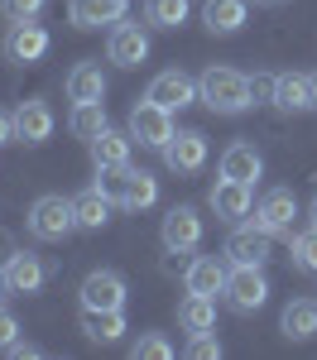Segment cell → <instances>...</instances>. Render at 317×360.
<instances>
[{
  "label": "cell",
  "instance_id": "obj_9",
  "mask_svg": "<svg viewBox=\"0 0 317 360\" xmlns=\"http://www.w3.org/2000/svg\"><path fill=\"white\" fill-rule=\"evenodd\" d=\"M53 106L48 101H20L15 111V139L20 144H48L53 139Z\"/></svg>",
  "mask_w": 317,
  "mask_h": 360
},
{
  "label": "cell",
  "instance_id": "obj_38",
  "mask_svg": "<svg viewBox=\"0 0 317 360\" xmlns=\"http://www.w3.org/2000/svg\"><path fill=\"white\" fill-rule=\"evenodd\" d=\"M10 139H15V115L0 111V144H10Z\"/></svg>",
  "mask_w": 317,
  "mask_h": 360
},
{
  "label": "cell",
  "instance_id": "obj_35",
  "mask_svg": "<svg viewBox=\"0 0 317 360\" xmlns=\"http://www.w3.org/2000/svg\"><path fill=\"white\" fill-rule=\"evenodd\" d=\"M15 341H20V322H15V312H5V307H0V346L10 351Z\"/></svg>",
  "mask_w": 317,
  "mask_h": 360
},
{
  "label": "cell",
  "instance_id": "obj_40",
  "mask_svg": "<svg viewBox=\"0 0 317 360\" xmlns=\"http://www.w3.org/2000/svg\"><path fill=\"white\" fill-rule=\"evenodd\" d=\"M5 293H10V283H5V274H0V298H5Z\"/></svg>",
  "mask_w": 317,
  "mask_h": 360
},
{
  "label": "cell",
  "instance_id": "obj_42",
  "mask_svg": "<svg viewBox=\"0 0 317 360\" xmlns=\"http://www.w3.org/2000/svg\"><path fill=\"white\" fill-rule=\"evenodd\" d=\"M259 5H284V0H259Z\"/></svg>",
  "mask_w": 317,
  "mask_h": 360
},
{
  "label": "cell",
  "instance_id": "obj_37",
  "mask_svg": "<svg viewBox=\"0 0 317 360\" xmlns=\"http://www.w3.org/2000/svg\"><path fill=\"white\" fill-rule=\"evenodd\" d=\"M10 356H15V360H34V356H39V346H29V341H15V346H10Z\"/></svg>",
  "mask_w": 317,
  "mask_h": 360
},
{
  "label": "cell",
  "instance_id": "obj_8",
  "mask_svg": "<svg viewBox=\"0 0 317 360\" xmlns=\"http://www.w3.org/2000/svg\"><path fill=\"white\" fill-rule=\"evenodd\" d=\"M44 53H48V29L39 25V20L10 25V34H5V58H10V63L29 68V63H39Z\"/></svg>",
  "mask_w": 317,
  "mask_h": 360
},
{
  "label": "cell",
  "instance_id": "obj_4",
  "mask_svg": "<svg viewBox=\"0 0 317 360\" xmlns=\"http://www.w3.org/2000/svg\"><path fill=\"white\" fill-rule=\"evenodd\" d=\"M226 303L231 312H259L269 303V278L259 274V264H235L226 278Z\"/></svg>",
  "mask_w": 317,
  "mask_h": 360
},
{
  "label": "cell",
  "instance_id": "obj_3",
  "mask_svg": "<svg viewBox=\"0 0 317 360\" xmlns=\"http://www.w3.org/2000/svg\"><path fill=\"white\" fill-rule=\"evenodd\" d=\"M77 231V212H72V197H39L34 207H29V236L34 240H67Z\"/></svg>",
  "mask_w": 317,
  "mask_h": 360
},
{
  "label": "cell",
  "instance_id": "obj_25",
  "mask_svg": "<svg viewBox=\"0 0 317 360\" xmlns=\"http://www.w3.org/2000/svg\"><path fill=\"white\" fill-rule=\"evenodd\" d=\"M279 327H284L288 341H313L317 336V303L313 298H293L284 307V317H279Z\"/></svg>",
  "mask_w": 317,
  "mask_h": 360
},
{
  "label": "cell",
  "instance_id": "obj_32",
  "mask_svg": "<svg viewBox=\"0 0 317 360\" xmlns=\"http://www.w3.org/2000/svg\"><path fill=\"white\" fill-rule=\"evenodd\" d=\"M44 5H48V0H0V15H5L10 25H20V20H39Z\"/></svg>",
  "mask_w": 317,
  "mask_h": 360
},
{
  "label": "cell",
  "instance_id": "obj_5",
  "mask_svg": "<svg viewBox=\"0 0 317 360\" xmlns=\"http://www.w3.org/2000/svg\"><path fill=\"white\" fill-rule=\"evenodd\" d=\"M173 135H178V130H173V111H164L159 101L144 96L140 106L130 111V139H140L144 149H164Z\"/></svg>",
  "mask_w": 317,
  "mask_h": 360
},
{
  "label": "cell",
  "instance_id": "obj_21",
  "mask_svg": "<svg viewBox=\"0 0 317 360\" xmlns=\"http://www.w3.org/2000/svg\"><path fill=\"white\" fill-rule=\"evenodd\" d=\"M264 173V159H259L255 144H231L221 154V178H235V183H255Z\"/></svg>",
  "mask_w": 317,
  "mask_h": 360
},
{
  "label": "cell",
  "instance_id": "obj_15",
  "mask_svg": "<svg viewBox=\"0 0 317 360\" xmlns=\"http://www.w3.org/2000/svg\"><path fill=\"white\" fill-rule=\"evenodd\" d=\"M67 20L77 29H101V25H120L125 20V0H72Z\"/></svg>",
  "mask_w": 317,
  "mask_h": 360
},
{
  "label": "cell",
  "instance_id": "obj_36",
  "mask_svg": "<svg viewBox=\"0 0 317 360\" xmlns=\"http://www.w3.org/2000/svg\"><path fill=\"white\" fill-rule=\"evenodd\" d=\"M15 255H20V245H15V236H10V231H0V274L10 269V259H15Z\"/></svg>",
  "mask_w": 317,
  "mask_h": 360
},
{
  "label": "cell",
  "instance_id": "obj_12",
  "mask_svg": "<svg viewBox=\"0 0 317 360\" xmlns=\"http://www.w3.org/2000/svg\"><path fill=\"white\" fill-rule=\"evenodd\" d=\"M106 53H111L115 68H140L144 58H149V34H144L140 25H120L111 29V44H106Z\"/></svg>",
  "mask_w": 317,
  "mask_h": 360
},
{
  "label": "cell",
  "instance_id": "obj_39",
  "mask_svg": "<svg viewBox=\"0 0 317 360\" xmlns=\"http://www.w3.org/2000/svg\"><path fill=\"white\" fill-rule=\"evenodd\" d=\"M308 91H313V106H317V72L308 77Z\"/></svg>",
  "mask_w": 317,
  "mask_h": 360
},
{
  "label": "cell",
  "instance_id": "obj_27",
  "mask_svg": "<svg viewBox=\"0 0 317 360\" xmlns=\"http://www.w3.org/2000/svg\"><path fill=\"white\" fill-rule=\"evenodd\" d=\"M67 130H72L77 139H86V144L101 135V130H111V120H106V101H77L72 115H67Z\"/></svg>",
  "mask_w": 317,
  "mask_h": 360
},
{
  "label": "cell",
  "instance_id": "obj_26",
  "mask_svg": "<svg viewBox=\"0 0 317 360\" xmlns=\"http://www.w3.org/2000/svg\"><path fill=\"white\" fill-rule=\"evenodd\" d=\"M111 197L101 193V188H86V193H77L72 197V212H77V226L82 231H101V226L111 221Z\"/></svg>",
  "mask_w": 317,
  "mask_h": 360
},
{
  "label": "cell",
  "instance_id": "obj_10",
  "mask_svg": "<svg viewBox=\"0 0 317 360\" xmlns=\"http://www.w3.org/2000/svg\"><path fill=\"white\" fill-rule=\"evenodd\" d=\"M212 212L221 217V221L240 226L250 212H255V197H250V183H235V178H221L216 188H212Z\"/></svg>",
  "mask_w": 317,
  "mask_h": 360
},
{
  "label": "cell",
  "instance_id": "obj_16",
  "mask_svg": "<svg viewBox=\"0 0 317 360\" xmlns=\"http://www.w3.org/2000/svg\"><path fill=\"white\" fill-rule=\"evenodd\" d=\"M226 278H231V269L216 259V255H198V259L188 264V293L216 298V293H226Z\"/></svg>",
  "mask_w": 317,
  "mask_h": 360
},
{
  "label": "cell",
  "instance_id": "obj_30",
  "mask_svg": "<svg viewBox=\"0 0 317 360\" xmlns=\"http://www.w3.org/2000/svg\"><path fill=\"white\" fill-rule=\"evenodd\" d=\"M130 356L135 360H173V341L159 332H144L135 346H130Z\"/></svg>",
  "mask_w": 317,
  "mask_h": 360
},
{
  "label": "cell",
  "instance_id": "obj_17",
  "mask_svg": "<svg viewBox=\"0 0 317 360\" xmlns=\"http://www.w3.org/2000/svg\"><path fill=\"white\" fill-rule=\"evenodd\" d=\"M293 212H298V202L288 188H274V193H264V202L255 207V226H264L269 236L274 231H293Z\"/></svg>",
  "mask_w": 317,
  "mask_h": 360
},
{
  "label": "cell",
  "instance_id": "obj_31",
  "mask_svg": "<svg viewBox=\"0 0 317 360\" xmlns=\"http://www.w3.org/2000/svg\"><path fill=\"white\" fill-rule=\"evenodd\" d=\"M293 264L308 269V274H317V226H308V231L293 236Z\"/></svg>",
  "mask_w": 317,
  "mask_h": 360
},
{
  "label": "cell",
  "instance_id": "obj_33",
  "mask_svg": "<svg viewBox=\"0 0 317 360\" xmlns=\"http://www.w3.org/2000/svg\"><path fill=\"white\" fill-rule=\"evenodd\" d=\"M188 356H193V360H216V356H221V341L207 336V332H198V336H193V346H188Z\"/></svg>",
  "mask_w": 317,
  "mask_h": 360
},
{
  "label": "cell",
  "instance_id": "obj_11",
  "mask_svg": "<svg viewBox=\"0 0 317 360\" xmlns=\"http://www.w3.org/2000/svg\"><path fill=\"white\" fill-rule=\"evenodd\" d=\"M164 164L173 173H198L207 164V135L202 130H178V135L164 144Z\"/></svg>",
  "mask_w": 317,
  "mask_h": 360
},
{
  "label": "cell",
  "instance_id": "obj_14",
  "mask_svg": "<svg viewBox=\"0 0 317 360\" xmlns=\"http://www.w3.org/2000/svg\"><path fill=\"white\" fill-rule=\"evenodd\" d=\"M82 307H125V278L111 274V269H96V274L82 278Z\"/></svg>",
  "mask_w": 317,
  "mask_h": 360
},
{
  "label": "cell",
  "instance_id": "obj_23",
  "mask_svg": "<svg viewBox=\"0 0 317 360\" xmlns=\"http://www.w3.org/2000/svg\"><path fill=\"white\" fill-rule=\"evenodd\" d=\"M67 96L72 101H106V72H101V63H77L67 72Z\"/></svg>",
  "mask_w": 317,
  "mask_h": 360
},
{
  "label": "cell",
  "instance_id": "obj_28",
  "mask_svg": "<svg viewBox=\"0 0 317 360\" xmlns=\"http://www.w3.org/2000/svg\"><path fill=\"white\" fill-rule=\"evenodd\" d=\"M274 106H279V111H308V106H313L308 77H298V72H284V77L274 82Z\"/></svg>",
  "mask_w": 317,
  "mask_h": 360
},
{
  "label": "cell",
  "instance_id": "obj_22",
  "mask_svg": "<svg viewBox=\"0 0 317 360\" xmlns=\"http://www.w3.org/2000/svg\"><path fill=\"white\" fill-rule=\"evenodd\" d=\"M245 15H250L245 0H207L202 5V25L212 29V34H235V29L245 25Z\"/></svg>",
  "mask_w": 317,
  "mask_h": 360
},
{
  "label": "cell",
  "instance_id": "obj_24",
  "mask_svg": "<svg viewBox=\"0 0 317 360\" xmlns=\"http://www.w3.org/2000/svg\"><path fill=\"white\" fill-rule=\"evenodd\" d=\"M178 327L183 332H212L216 327V298H207V293H188L183 303H178Z\"/></svg>",
  "mask_w": 317,
  "mask_h": 360
},
{
  "label": "cell",
  "instance_id": "obj_2",
  "mask_svg": "<svg viewBox=\"0 0 317 360\" xmlns=\"http://www.w3.org/2000/svg\"><path fill=\"white\" fill-rule=\"evenodd\" d=\"M198 86H202V106H212L216 115H240L250 106V77H240L235 68H207Z\"/></svg>",
  "mask_w": 317,
  "mask_h": 360
},
{
  "label": "cell",
  "instance_id": "obj_29",
  "mask_svg": "<svg viewBox=\"0 0 317 360\" xmlns=\"http://www.w3.org/2000/svg\"><path fill=\"white\" fill-rule=\"evenodd\" d=\"M144 20H149L154 29L188 25V0H144Z\"/></svg>",
  "mask_w": 317,
  "mask_h": 360
},
{
  "label": "cell",
  "instance_id": "obj_41",
  "mask_svg": "<svg viewBox=\"0 0 317 360\" xmlns=\"http://www.w3.org/2000/svg\"><path fill=\"white\" fill-rule=\"evenodd\" d=\"M313 226H317V197H313Z\"/></svg>",
  "mask_w": 317,
  "mask_h": 360
},
{
  "label": "cell",
  "instance_id": "obj_18",
  "mask_svg": "<svg viewBox=\"0 0 317 360\" xmlns=\"http://www.w3.org/2000/svg\"><path fill=\"white\" fill-rule=\"evenodd\" d=\"M82 332L101 346L125 336V307H82Z\"/></svg>",
  "mask_w": 317,
  "mask_h": 360
},
{
  "label": "cell",
  "instance_id": "obj_20",
  "mask_svg": "<svg viewBox=\"0 0 317 360\" xmlns=\"http://www.w3.org/2000/svg\"><path fill=\"white\" fill-rule=\"evenodd\" d=\"M130 130L120 135V130H101V135L91 139V164H96V173L101 168H120V164H130Z\"/></svg>",
  "mask_w": 317,
  "mask_h": 360
},
{
  "label": "cell",
  "instance_id": "obj_34",
  "mask_svg": "<svg viewBox=\"0 0 317 360\" xmlns=\"http://www.w3.org/2000/svg\"><path fill=\"white\" fill-rule=\"evenodd\" d=\"M274 82H279V77L255 72V77H250V101H269V106H274Z\"/></svg>",
  "mask_w": 317,
  "mask_h": 360
},
{
  "label": "cell",
  "instance_id": "obj_13",
  "mask_svg": "<svg viewBox=\"0 0 317 360\" xmlns=\"http://www.w3.org/2000/svg\"><path fill=\"white\" fill-rule=\"evenodd\" d=\"M269 255H274V240H269L264 226H245V231H235V236L226 240V259L231 264H259V269H264Z\"/></svg>",
  "mask_w": 317,
  "mask_h": 360
},
{
  "label": "cell",
  "instance_id": "obj_6",
  "mask_svg": "<svg viewBox=\"0 0 317 360\" xmlns=\"http://www.w3.org/2000/svg\"><path fill=\"white\" fill-rule=\"evenodd\" d=\"M149 101H159L164 111H183V106H193V101H202V86L183 72V68H169V72H159L154 82H149V91H144Z\"/></svg>",
  "mask_w": 317,
  "mask_h": 360
},
{
  "label": "cell",
  "instance_id": "obj_19",
  "mask_svg": "<svg viewBox=\"0 0 317 360\" xmlns=\"http://www.w3.org/2000/svg\"><path fill=\"white\" fill-rule=\"evenodd\" d=\"M44 278H48L44 259H39V255H25V250H20V255L10 259V269H5V283H10V293H25V298L44 288Z\"/></svg>",
  "mask_w": 317,
  "mask_h": 360
},
{
  "label": "cell",
  "instance_id": "obj_7",
  "mask_svg": "<svg viewBox=\"0 0 317 360\" xmlns=\"http://www.w3.org/2000/svg\"><path fill=\"white\" fill-rule=\"evenodd\" d=\"M164 250L169 255H188V250L202 245V212L198 207H173L169 217H164Z\"/></svg>",
  "mask_w": 317,
  "mask_h": 360
},
{
  "label": "cell",
  "instance_id": "obj_1",
  "mask_svg": "<svg viewBox=\"0 0 317 360\" xmlns=\"http://www.w3.org/2000/svg\"><path fill=\"white\" fill-rule=\"evenodd\" d=\"M96 188L111 197L115 207H130V212H144V207H154L159 202V178L154 173H144V168H101L96 173Z\"/></svg>",
  "mask_w": 317,
  "mask_h": 360
}]
</instances>
